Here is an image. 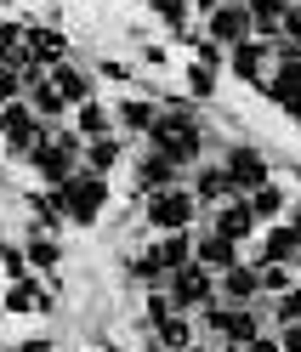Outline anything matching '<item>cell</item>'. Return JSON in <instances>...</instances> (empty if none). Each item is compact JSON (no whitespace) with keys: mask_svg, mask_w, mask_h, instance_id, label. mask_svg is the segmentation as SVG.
<instances>
[{"mask_svg":"<svg viewBox=\"0 0 301 352\" xmlns=\"http://www.w3.org/2000/svg\"><path fill=\"white\" fill-rule=\"evenodd\" d=\"M296 284H301V256H296Z\"/></svg>","mask_w":301,"mask_h":352,"instance_id":"7bdbcfd3","label":"cell"},{"mask_svg":"<svg viewBox=\"0 0 301 352\" xmlns=\"http://www.w3.org/2000/svg\"><path fill=\"white\" fill-rule=\"evenodd\" d=\"M222 170L233 176V188H239V193H256L262 182H273V160H267L262 148H250V142H233L222 153Z\"/></svg>","mask_w":301,"mask_h":352,"instance_id":"9c48e42d","label":"cell"},{"mask_svg":"<svg viewBox=\"0 0 301 352\" xmlns=\"http://www.w3.org/2000/svg\"><path fill=\"white\" fill-rule=\"evenodd\" d=\"M154 120H159V102H154V97H131V91H125V97L114 102V125L125 131V137H148Z\"/></svg>","mask_w":301,"mask_h":352,"instance_id":"9a60e30c","label":"cell"},{"mask_svg":"<svg viewBox=\"0 0 301 352\" xmlns=\"http://www.w3.org/2000/svg\"><path fill=\"white\" fill-rule=\"evenodd\" d=\"M142 216L154 233H182V228H199V199H193V188H159L142 199Z\"/></svg>","mask_w":301,"mask_h":352,"instance_id":"277c9868","label":"cell"},{"mask_svg":"<svg viewBox=\"0 0 301 352\" xmlns=\"http://www.w3.org/2000/svg\"><path fill=\"white\" fill-rule=\"evenodd\" d=\"M120 165H125V142H120V137H97V142H85V170L114 176Z\"/></svg>","mask_w":301,"mask_h":352,"instance_id":"cb8c5ba5","label":"cell"},{"mask_svg":"<svg viewBox=\"0 0 301 352\" xmlns=\"http://www.w3.org/2000/svg\"><path fill=\"white\" fill-rule=\"evenodd\" d=\"M193 6H199V12L210 17V12H216V6H222V0H193Z\"/></svg>","mask_w":301,"mask_h":352,"instance_id":"60d3db41","label":"cell"},{"mask_svg":"<svg viewBox=\"0 0 301 352\" xmlns=\"http://www.w3.org/2000/svg\"><path fill=\"white\" fill-rule=\"evenodd\" d=\"M80 165H85V137H80L74 125H52V131H46V142L29 153V170H34L46 188H63Z\"/></svg>","mask_w":301,"mask_h":352,"instance_id":"7a4b0ae2","label":"cell"},{"mask_svg":"<svg viewBox=\"0 0 301 352\" xmlns=\"http://www.w3.org/2000/svg\"><path fill=\"white\" fill-rule=\"evenodd\" d=\"M57 193H63V210H69L74 228H97L102 210H109V176H102V170H85L80 165Z\"/></svg>","mask_w":301,"mask_h":352,"instance_id":"3957f363","label":"cell"},{"mask_svg":"<svg viewBox=\"0 0 301 352\" xmlns=\"http://www.w3.org/2000/svg\"><path fill=\"white\" fill-rule=\"evenodd\" d=\"M262 97L278 102L290 120H301V52L285 46V40H278V57H273V74H267V85H262Z\"/></svg>","mask_w":301,"mask_h":352,"instance_id":"5b68a950","label":"cell"},{"mask_svg":"<svg viewBox=\"0 0 301 352\" xmlns=\"http://www.w3.org/2000/svg\"><path fill=\"white\" fill-rule=\"evenodd\" d=\"M188 91L199 97V102H210V97L222 91V85H216V69H210V63H188Z\"/></svg>","mask_w":301,"mask_h":352,"instance_id":"f546056e","label":"cell"},{"mask_svg":"<svg viewBox=\"0 0 301 352\" xmlns=\"http://www.w3.org/2000/svg\"><path fill=\"white\" fill-rule=\"evenodd\" d=\"M12 352H57V341L52 336H29V341H17Z\"/></svg>","mask_w":301,"mask_h":352,"instance_id":"d590c367","label":"cell"},{"mask_svg":"<svg viewBox=\"0 0 301 352\" xmlns=\"http://www.w3.org/2000/svg\"><path fill=\"white\" fill-rule=\"evenodd\" d=\"M233 193H239V188H233V176H227L222 165H205L199 176H193V199H199V210H205V205H210V210L227 205Z\"/></svg>","mask_w":301,"mask_h":352,"instance_id":"d6986e66","label":"cell"},{"mask_svg":"<svg viewBox=\"0 0 301 352\" xmlns=\"http://www.w3.org/2000/svg\"><path fill=\"white\" fill-rule=\"evenodd\" d=\"M154 256H159V267H165V273L188 267V261H193V228H182V233H159Z\"/></svg>","mask_w":301,"mask_h":352,"instance_id":"603a6c76","label":"cell"},{"mask_svg":"<svg viewBox=\"0 0 301 352\" xmlns=\"http://www.w3.org/2000/svg\"><path fill=\"white\" fill-rule=\"evenodd\" d=\"M23 69H0V108H12V102H23Z\"/></svg>","mask_w":301,"mask_h":352,"instance_id":"1f68e13d","label":"cell"},{"mask_svg":"<svg viewBox=\"0 0 301 352\" xmlns=\"http://www.w3.org/2000/svg\"><path fill=\"white\" fill-rule=\"evenodd\" d=\"M278 34H285V46L301 52V0H290V12H285V23H278Z\"/></svg>","mask_w":301,"mask_h":352,"instance_id":"e575fe53","label":"cell"},{"mask_svg":"<svg viewBox=\"0 0 301 352\" xmlns=\"http://www.w3.org/2000/svg\"><path fill=\"white\" fill-rule=\"evenodd\" d=\"M205 34L216 40V46L233 52V46H245V40H256V17H250L245 0H222V6L205 17Z\"/></svg>","mask_w":301,"mask_h":352,"instance_id":"ba28073f","label":"cell"},{"mask_svg":"<svg viewBox=\"0 0 301 352\" xmlns=\"http://www.w3.org/2000/svg\"><path fill=\"white\" fill-rule=\"evenodd\" d=\"M193 261H205L210 273H227V267H239V245L216 228H193Z\"/></svg>","mask_w":301,"mask_h":352,"instance_id":"7c38bea8","label":"cell"},{"mask_svg":"<svg viewBox=\"0 0 301 352\" xmlns=\"http://www.w3.org/2000/svg\"><path fill=\"white\" fill-rule=\"evenodd\" d=\"M148 148L165 153V160H177L182 170L205 160V125L193 120L188 97H170V91L159 97V120H154V131H148Z\"/></svg>","mask_w":301,"mask_h":352,"instance_id":"6da1fadb","label":"cell"},{"mask_svg":"<svg viewBox=\"0 0 301 352\" xmlns=\"http://www.w3.org/2000/svg\"><path fill=\"white\" fill-rule=\"evenodd\" d=\"M216 290H222V301H227V307H256V301H262V273L239 261V267H227V273H222Z\"/></svg>","mask_w":301,"mask_h":352,"instance_id":"ac0fdd59","label":"cell"},{"mask_svg":"<svg viewBox=\"0 0 301 352\" xmlns=\"http://www.w3.org/2000/svg\"><path fill=\"white\" fill-rule=\"evenodd\" d=\"M154 336H159L165 352H188V346H193V324H188L182 313H165V318L154 324Z\"/></svg>","mask_w":301,"mask_h":352,"instance_id":"484cf974","label":"cell"},{"mask_svg":"<svg viewBox=\"0 0 301 352\" xmlns=\"http://www.w3.org/2000/svg\"><path fill=\"white\" fill-rule=\"evenodd\" d=\"M142 63L148 69H165V46H142Z\"/></svg>","mask_w":301,"mask_h":352,"instance_id":"f35d334b","label":"cell"},{"mask_svg":"<svg viewBox=\"0 0 301 352\" xmlns=\"http://www.w3.org/2000/svg\"><path fill=\"white\" fill-rule=\"evenodd\" d=\"M0 267H6V278H29V250L23 245H12V239H0Z\"/></svg>","mask_w":301,"mask_h":352,"instance_id":"4dcf8cb0","label":"cell"},{"mask_svg":"<svg viewBox=\"0 0 301 352\" xmlns=\"http://www.w3.org/2000/svg\"><path fill=\"white\" fill-rule=\"evenodd\" d=\"M245 199H250V210H256V222H278V216L290 210V199H285V188H278V182H262L256 193H245Z\"/></svg>","mask_w":301,"mask_h":352,"instance_id":"d4e9b609","label":"cell"},{"mask_svg":"<svg viewBox=\"0 0 301 352\" xmlns=\"http://www.w3.org/2000/svg\"><path fill=\"white\" fill-rule=\"evenodd\" d=\"M290 233L301 239V205H290Z\"/></svg>","mask_w":301,"mask_h":352,"instance_id":"ab89813d","label":"cell"},{"mask_svg":"<svg viewBox=\"0 0 301 352\" xmlns=\"http://www.w3.org/2000/svg\"><path fill=\"white\" fill-rule=\"evenodd\" d=\"M227 352H285V346H278V341H273V336H256V341H250V346H227Z\"/></svg>","mask_w":301,"mask_h":352,"instance_id":"8d00e7d4","label":"cell"},{"mask_svg":"<svg viewBox=\"0 0 301 352\" xmlns=\"http://www.w3.org/2000/svg\"><path fill=\"white\" fill-rule=\"evenodd\" d=\"M0 131H6V108H0Z\"/></svg>","mask_w":301,"mask_h":352,"instance_id":"ee69618b","label":"cell"},{"mask_svg":"<svg viewBox=\"0 0 301 352\" xmlns=\"http://www.w3.org/2000/svg\"><path fill=\"white\" fill-rule=\"evenodd\" d=\"M216 284H222V273H210L205 261H188V267H177L165 278V290L177 301V313H199V307L216 301Z\"/></svg>","mask_w":301,"mask_h":352,"instance_id":"8992f818","label":"cell"},{"mask_svg":"<svg viewBox=\"0 0 301 352\" xmlns=\"http://www.w3.org/2000/svg\"><path fill=\"white\" fill-rule=\"evenodd\" d=\"M296 256H301V239L290 233V222H273L267 233H262V245H256V261H278V267H296Z\"/></svg>","mask_w":301,"mask_h":352,"instance_id":"e0dca14e","label":"cell"},{"mask_svg":"<svg viewBox=\"0 0 301 352\" xmlns=\"http://www.w3.org/2000/svg\"><path fill=\"white\" fill-rule=\"evenodd\" d=\"M23 250H29V267H40V273H57V267H63V245H57V233H40V228H29Z\"/></svg>","mask_w":301,"mask_h":352,"instance_id":"7402d4cb","label":"cell"},{"mask_svg":"<svg viewBox=\"0 0 301 352\" xmlns=\"http://www.w3.org/2000/svg\"><path fill=\"white\" fill-rule=\"evenodd\" d=\"M148 12H154V17H159L165 29L188 34V12H193V0H148Z\"/></svg>","mask_w":301,"mask_h":352,"instance_id":"4316f807","label":"cell"},{"mask_svg":"<svg viewBox=\"0 0 301 352\" xmlns=\"http://www.w3.org/2000/svg\"><path fill=\"white\" fill-rule=\"evenodd\" d=\"M177 170H182L177 160H165V153L148 148L142 160H137V188H131V193H142V199H148V193H159V188H177V182H182Z\"/></svg>","mask_w":301,"mask_h":352,"instance_id":"2e32d148","label":"cell"},{"mask_svg":"<svg viewBox=\"0 0 301 352\" xmlns=\"http://www.w3.org/2000/svg\"><path fill=\"white\" fill-rule=\"evenodd\" d=\"M245 6H250V17H256V29L278 34V23H285V12H290V0H245Z\"/></svg>","mask_w":301,"mask_h":352,"instance_id":"83f0119b","label":"cell"},{"mask_svg":"<svg viewBox=\"0 0 301 352\" xmlns=\"http://www.w3.org/2000/svg\"><path fill=\"white\" fill-rule=\"evenodd\" d=\"M273 57H278V40H245V46H233L227 52V69L239 85H250V91H262L267 85V69H273Z\"/></svg>","mask_w":301,"mask_h":352,"instance_id":"52a82bcc","label":"cell"},{"mask_svg":"<svg viewBox=\"0 0 301 352\" xmlns=\"http://www.w3.org/2000/svg\"><path fill=\"white\" fill-rule=\"evenodd\" d=\"M273 318H278V324H301V284L273 301Z\"/></svg>","mask_w":301,"mask_h":352,"instance_id":"d6a6232c","label":"cell"},{"mask_svg":"<svg viewBox=\"0 0 301 352\" xmlns=\"http://www.w3.org/2000/svg\"><path fill=\"white\" fill-rule=\"evenodd\" d=\"M210 228H216V233H227L233 245H245V239H256V228H262V222H256V210H250V199H245V193H233L227 205H216V222H210Z\"/></svg>","mask_w":301,"mask_h":352,"instance_id":"5bb4252c","label":"cell"},{"mask_svg":"<svg viewBox=\"0 0 301 352\" xmlns=\"http://www.w3.org/2000/svg\"><path fill=\"white\" fill-rule=\"evenodd\" d=\"M6 301V313L12 318H46V313H57V296L52 290H40L34 278H12V290L0 296Z\"/></svg>","mask_w":301,"mask_h":352,"instance_id":"8fae6325","label":"cell"},{"mask_svg":"<svg viewBox=\"0 0 301 352\" xmlns=\"http://www.w3.org/2000/svg\"><path fill=\"white\" fill-rule=\"evenodd\" d=\"M256 273H262V296H285V290H296V267H278V261H256Z\"/></svg>","mask_w":301,"mask_h":352,"instance_id":"f1b7e54d","label":"cell"},{"mask_svg":"<svg viewBox=\"0 0 301 352\" xmlns=\"http://www.w3.org/2000/svg\"><path fill=\"white\" fill-rule=\"evenodd\" d=\"M12 6H23V0H0V12H12Z\"/></svg>","mask_w":301,"mask_h":352,"instance_id":"b9f144b4","label":"cell"},{"mask_svg":"<svg viewBox=\"0 0 301 352\" xmlns=\"http://www.w3.org/2000/svg\"><path fill=\"white\" fill-rule=\"evenodd\" d=\"M46 131H52V125L40 120L34 108H29V97H23V102L6 108V131H0V142H6L12 153H34L40 142H46Z\"/></svg>","mask_w":301,"mask_h":352,"instance_id":"30bf717a","label":"cell"},{"mask_svg":"<svg viewBox=\"0 0 301 352\" xmlns=\"http://www.w3.org/2000/svg\"><path fill=\"white\" fill-rule=\"evenodd\" d=\"M52 80H57V91H63V102H69V108H80V102H91V97H97L91 69H80V63H57Z\"/></svg>","mask_w":301,"mask_h":352,"instance_id":"ffe728a7","label":"cell"},{"mask_svg":"<svg viewBox=\"0 0 301 352\" xmlns=\"http://www.w3.org/2000/svg\"><path fill=\"white\" fill-rule=\"evenodd\" d=\"M278 346H285V352H301V324H285V336H278Z\"/></svg>","mask_w":301,"mask_h":352,"instance_id":"74e56055","label":"cell"},{"mask_svg":"<svg viewBox=\"0 0 301 352\" xmlns=\"http://www.w3.org/2000/svg\"><path fill=\"white\" fill-rule=\"evenodd\" d=\"M97 69H102V80H114V85H137V69H131V63H120V57H102Z\"/></svg>","mask_w":301,"mask_h":352,"instance_id":"836d02e7","label":"cell"},{"mask_svg":"<svg viewBox=\"0 0 301 352\" xmlns=\"http://www.w3.org/2000/svg\"><path fill=\"white\" fill-rule=\"evenodd\" d=\"M74 131H80L85 142L114 137V131H120V125H114V108H109V102H97V97H91V102H80V108H74Z\"/></svg>","mask_w":301,"mask_h":352,"instance_id":"44dd1931","label":"cell"},{"mask_svg":"<svg viewBox=\"0 0 301 352\" xmlns=\"http://www.w3.org/2000/svg\"><path fill=\"white\" fill-rule=\"evenodd\" d=\"M29 63H40V69L69 63V34L57 23H29Z\"/></svg>","mask_w":301,"mask_h":352,"instance_id":"4fadbf2b","label":"cell"}]
</instances>
